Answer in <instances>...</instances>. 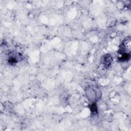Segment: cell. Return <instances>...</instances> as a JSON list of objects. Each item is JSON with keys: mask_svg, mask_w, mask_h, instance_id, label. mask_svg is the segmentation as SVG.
<instances>
[{"mask_svg": "<svg viewBox=\"0 0 131 131\" xmlns=\"http://www.w3.org/2000/svg\"><path fill=\"white\" fill-rule=\"evenodd\" d=\"M86 95L88 98L93 102L99 98V93L98 94L96 90L92 88H89L86 91Z\"/></svg>", "mask_w": 131, "mask_h": 131, "instance_id": "cell-1", "label": "cell"}, {"mask_svg": "<svg viewBox=\"0 0 131 131\" xmlns=\"http://www.w3.org/2000/svg\"><path fill=\"white\" fill-rule=\"evenodd\" d=\"M112 61L113 59L112 56L109 54L105 55L102 58V63L106 68H108L111 65Z\"/></svg>", "mask_w": 131, "mask_h": 131, "instance_id": "cell-2", "label": "cell"}, {"mask_svg": "<svg viewBox=\"0 0 131 131\" xmlns=\"http://www.w3.org/2000/svg\"><path fill=\"white\" fill-rule=\"evenodd\" d=\"M20 57V56L19 55H11L9 57L8 61V62L11 64H15V63H16L18 61V58Z\"/></svg>", "mask_w": 131, "mask_h": 131, "instance_id": "cell-3", "label": "cell"}, {"mask_svg": "<svg viewBox=\"0 0 131 131\" xmlns=\"http://www.w3.org/2000/svg\"><path fill=\"white\" fill-rule=\"evenodd\" d=\"M90 109L92 113H93V114L97 113V107L96 103L95 102H93V103L91 104V105L90 106Z\"/></svg>", "mask_w": 131, "mask_h": 131, "instance_id": "cell-4", "label": "cell"}]
</instances>
